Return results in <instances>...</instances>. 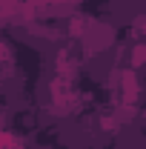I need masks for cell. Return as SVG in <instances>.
Here are the masks:
<instances>
[{
	"label": "cell",
	"instance_id": "6da1fadb",
	"mask_svg": "<svg viewBox=\"0 0 146 149\" xmlns=\"http://www.w3.org/2000/svg\"><path fill=\"white\" fill-rule=\"evenodd\" d=\"M135 26H146V17H138V20H135ZM138 32L146 37V29H138Z\"/></svg>",
	"mask_w": 146,
	"mask_h": 149
}]
</instances>
